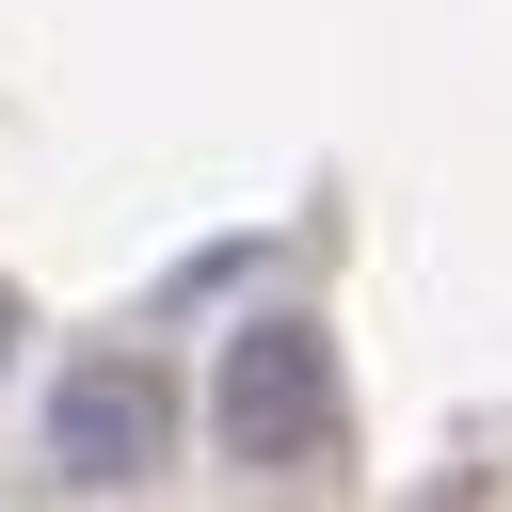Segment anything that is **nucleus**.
<instances>
[{
	"label": "nucleus",
	"instance_id": "1",
	"mask_svg": "<svg viewBox=\"0 0 512 512\" xmlns=\"http://www.w3.org/2000/svg\"><path fill=\"white\" fill-rule=\"evenodd\" d=\"M224 432H240V464H272V480H336V384H320V336H304V320L240 336Z\"/></svg>",
	"mask_w": 512,
	"mask_h": 512
},
{
	"label": "nucleus",
	"instance_id": "2",
	"mask_svg": "<svg viewBox=\"0 0 512 512\" xmlns=\"http://www.w3.org/2000/svg\"><path fill=\"white\" fill-rule=\"evenodd\" d=\"M112 432H128V448L160 432V400H144V368H128V384H112V368L80 384V480H112Z\"/></svg>",
	"mask_w": 512,
	"mask_h": 512
}]
</instances>
